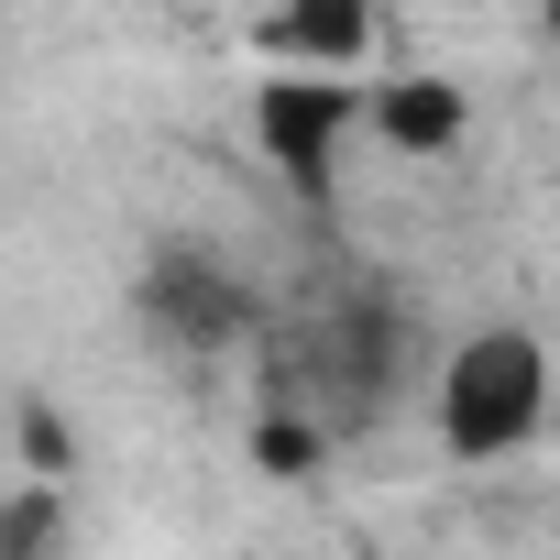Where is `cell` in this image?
Returning a JSON list of instances; mask_svg holds the SVG:
<instances>
[{"label": "cell", "instance_id": "6da1fadb", "mask_svg": "<svg viewBox=\"0 0 560 560\" xmlns=\"http://www.w3.org/2000/svg\"><path fill=\"white\" fill-rule=\"evenodd\" d=\"M429 418H440V451L462 462H516L549 418V341L527 319H494V330H462L440 352V385H429Z\"/></svg>", "mask_w": 560, "mask_h": 560}, {"label": "cell", "instance_id": "7a4b0ae2", "mask_svg": "<svg viewBox=\"0 0 560 560\" xmlns=\"http://www.w3.org/2000/svg\"><path fill=\"white\" fill-rule=\"evenodd\" d=\"M352 89L363 78H264L253 89V154L287 176L298 198H330L341 187V143L363 132L352 121Z\"/></svg>", "mask_w": 560, "mask_h": 560}, {"label": "cell", "instance_id": "3957f363", "mask_svg": "<svg viewBox=\"0 0 560 560\" xmlns=\"http://www.w3.org/2000/svg\"><path fill=\"white\" fill-rule=\"evenodd\" d=\"M352 121H363V143H385L407 165H440V154L472 143V89L440 78V67H385V78L352 89Z\"/></svg>", "mask_w": 560, "mask_h": 560}, {"label": "cell", "instance_id": "277c9868", "mask_svg": "<svg viewBox=\"0 0 560 560\" xmlns=\"http://www.w3.org/2000/svg\"><path fill=\"white\" fill-rule=\"evenodd\" d=\"M143 319L176 352H231L253 330V298H242V275L220 253H154L143 264Z\"/></svg>", "mask_w": 560, "mask_h": 560}, {"label": "cell", "instance_id": "5b68a950", "mask_svg": "<svg viewBox=\"0 0 560 560\" xmlns=\"http://www.w3.org/2000/svg\"><path fill=\"white\" fill-rule=\"evenodd\" d=\"M374 12L363 0H298V12H264L253 23V56L275 67V78H363V56H374Z\"/></svg>", "mask_w": 560, "mask_h": 560}, {"label": "cell", "instance_id": "8992f818", "mask_svg": "<svg viewBox=\"0 0 560 560\" xmlns=\"http://www.w3.org/2000/svg\"><path fill=\"white\" fill-rule=\"evenodd\" d=\"M56 483H34V494H12V505H0V560H45L56 549Z\"/></svg>", "mask_w": 560, "mask_h": 560}, {"label": "cell", "instance_id": "52a82bcc", "mask_svg": "<svg viewBox=\"0 0 560 560\" xmlns=\"http://www.w3.org/2000/svg\"><path fill=\"white\" fill-rule=\"evenodd\" d=\"M253 462H264V472H308V462H319V429H308L298 407H264V429H253Z\"/></svg>", "mask_w": 560, "mask_h": 560}]
</instances>
